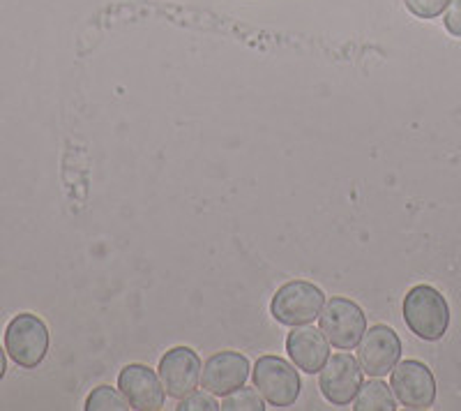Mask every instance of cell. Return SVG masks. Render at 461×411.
<instances>
[{"mask_svg":"<svg viewBox=\"0 0 461 411\" xmlns=\"http://www.w3.org/2000/svg\"><path fill=\"white\" fill-rule=\"evenodd\" d=\"M403 322L425 342H438L450 326V306L436 287L418 285L403 298Z\"/></svg>","mask_w":461,"mask_h":411,"instance_id":"1","label":"cell"},{"mask_svg":"<svg viewBox=\"0 0 461 411\" xmlns=\"http://www.w3.org/2000/svg\"><path fill=\"white\" fill-rule=\"evenodd\" d=\"M325 294L321 287L307 279H294L279 287L270 303V315L282 326H307L323 312Z\"/></svg>","mask_w":461,"mask_h":411,"instance_id":"2","label":"cell"},{"mask_svg":"<svg viewBox=\"0 0 461 411\" xmlns=\"http://www.w3.org/2000/svg\"><path fill=\"white\" fill-rule=\"evenodd\" d=\"M319 326L330 347L348 352V349H356L362 335L367 333V315L351 298L335 296L323 306V312L319 315Z\"/></svg>","mask_w":461,"mask_h":411,"instance_id":"3","label":"cell"},{"mask_svg":"<svg viewBox=\"0 0 461 411\" xmlns=\"http://www.w3.org/2000/svg\"><path fill=\"white\" fill-rule=\"evenodd\" d=\"M5 352L19 368H37L49 352L47 324L31 312L16 315L5 328Z\"/></svg>","mask_w":461,"mask_h":411,"instance_id":"4","label":"cell"},{"mask_svg":"<svg viewBox=\"0 0 461 411\" xmlns=\"http://www.w3.org/2000/svg\"><path fill=\"white\" fill-rule=\"evenodd\" d=\"M252 379L263 400L279 409L294 406L303 390L298 370L279 356H261L252 370Z\"/></svg>","mask_w":461,"mask_h":411,"instance_id":"5","label":"cell"},{"mask_svg":"<svg viewBox=\"0 0 461 411\" xmlns=\"http://www.w3.org/2000/svg\"><path fill=\"white\" fill-rule=\"evenodd\" d=\"M365 370L351 353H335L319 372V388L323 397L335 406H346L356 400L362 388Z\"/></svg>","mask_w":461,"mask_h":411,"instance_id":"6","label":"cell"},{"mask_svg":"<svg viewBox=\"0 0 461 411\" xmlns=\"http://www.w3.org/2000/svg\"><path fill=\"white\" fill-rule=\"evenodd\" d=\"M394 397L406 409H429L436 402V379L431 370L420 361H402L394 365L390 381Z\"/></svg>","mask_w":461,"mask_h":411,"instance_id":"7","label":"cell"},{"mask_svg":"<svg viewBox=\"0 0 461 411\" xmlns=\"http://www.w3.org/2000/svg\"><path fill=\"white\" fill-rule=\"evenodd\" d=\"M402 359V340L385 324H376L362 335L357 344V363L369 377L393 375L394 365Z\"/></svg>","mask_w":461,"mask_h":411,"instance_id":"8","label":"cell"},{"mask_svg":"<svg viewBox=\"0 0 461 411\" xmlns=\"http://www.w3.org/2000/svg\"><path fill=\"white\" fill-rule=\"evenodd\" d=\"M159 379H162L167 396L173 400H183L201 384V359L194 349L173 347L159 361Z\"/></svg>","mask_w":461,"mask_h":411,"instance_id":"9","label":"cell"},{"mask_svg":"<svg viewBox=\"0 0 461 411\" xmlns=\"http://www.w3.org/2000/svg\"><path fill=\"white\" fill-rule=\"evenodd\" d=\"M252 365L240 352H217L205 361L201 370V388L212 393L215 397H226L229 393L247 384Z\"/></svg>","mask_w":461,"mask_h":411,"instance_id":"10","label":"cell"},{"mask_svg":"<svg viewBox=\"0 0 461 411\" xmlns=\"http://www.w3.org/2000/svg\"><path fill=\"white\" fill-rule=\"evenodd\" d=\"M118 388L130 402L131 409L137 411H159L167 402V390H164L159 375H155V370L141 363H131L121 370Z\"/></svg>","mask_w":461,"mask_h":411,"instance_id":"11","label":"cell"},{"mask_svg":"<svg viewBox=\"0 0 461 411\" xmlns=\"http://www.w3.org/2000/svg\"><path fill=\"white\" fill-rule=\"evenodd\" d=\"M288 359L294 361L295 368H300L304 375H319L323 365L330 359V342L323 335V331L314 326H294L286 338Z\"/></svg>","mask_w":461,"mask_h":411,"instance_id":"12","label":"cell"},{"mask_svg":"<svg viewBox=\"0 0 461 411\" xmlns=\"http://www.w3.org/2000/svg\"><path fill=\"white\" fill-rule=\"evenodd\" d=\"M356 411H394L397 409V397L381 377H372V381L362 384L360 393L353 400Z\"/></svg>","mask_w":461,"mask_h":411,"instance_id":"13","label":"cell"},{"mask_svg":"<svg viewBox=\"0 0 461 411\" xmlns=\"http://www.w3.org/2000/svg\"><path fill=\"white\" fill-rule=\"evenodd\" d=\"M131 409L130 402L113 386H97L86 400V411H127Z\"/></svg>","mask_w":461,"mask_h":411,"instance_id":"14","label":"cell"},{"mask_svg":"<svg viewBox=\"0 0 461 411\" xmlns=\"http://www.w3.org/2000/svg\"><path fill=\"white\" fill-rule=\"evenodd\" d=\"M221 411H263L266 409V400L258 390L240 386L238 390L229 393L224 402L220 405Z\"/></svg>","mask_w":461,"mask_h":411,"instance_id":"15","label":"cell"},{"mask_svg":"<svg viewBox=\"0 0 461 411\" xmlns=\"http://www.w3.org/2000/svg\"><path fill=\"white\" fill-rule=\"evenodd\" d=\"M178 411H217L220 409V402L215 400L212 393L208 390H192L189 396H185L180 400V405L176 406Z\"/></svg>","mask_w":461,"mask_h":411,"instance_id":"16","label":"cell"},{"mask_svg":"<svg viewBox=\"0 0 461 411\" xmlns=\"http://www.w3.org/2000/svg\"><path fill=\"white\" fill-rule=\"evenodd\" d=\"M403 5L418 19H436L447 10L450 0H403Z\"/></svg>","mask_w":461,"mask_h":411,"instance_id":"17","label":"cell"},{"mask_svg":"<svg viewBox=\"0 0 461 411\" xmlns=\"http://www.w3.org/2000/svg\"><path fill=\"white\" fill-rule=\"evenodd\" d=\"M443 23L452 37H461V0H450Z\"/></svg>","mask_w":461,"mask_h":411,"instance_id":"18","label":"cell"},{"mask_svg":"<svg viewBox=\"0 0 461 411\" xmlns=\"http://www.w3.org/2000/svg\"><path fill=\"white\" fill-rule=\"evenodd\" d=\"M5 372H7V359H5V349L0 347V379H3V377H5Z\"/></svg>","mask_w":461,"mask_h":411,"instance_id":"19","label":"cell"}]
</instances>
